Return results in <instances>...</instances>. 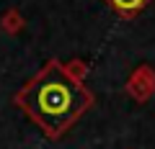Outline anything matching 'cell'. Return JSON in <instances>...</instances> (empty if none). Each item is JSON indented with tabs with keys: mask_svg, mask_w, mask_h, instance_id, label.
Masks as SVG:
<instances>
[{
	"mask_svg": "<svg viewBox=\"0 0 155 149\" xmlns=\"http://www.w3.org/2000/svg\"><path fill=\"white\" fill-rule=\"evenodd\" d=\"M93 103L80 80H75L60 62H49L39 70V75L18 93V105L28 113L34 123L49 139L65 134Z\"/></svg>",
	"mask_w": 155,
	"mask_h": 149,
	"instance_id": "6da1fadb",
	"label": "cell"
},
{
	"mask_svg": "<svg viewBox=\"0 0 155 149\" xmlns=\"http://www.w3.org/2000/svg\"><path fill=\"white\" fill-rule=\"evenodd\" d=\"M109 3H111V5H114L119 13H124V16H132V13L142 11L147 0H109Z\"/></svg>",
	"mask_w": 155,
	"mask_h": 149,
	"instance_id": "7a4b0ae2",
	"label": "cell"
}]
</instances>
